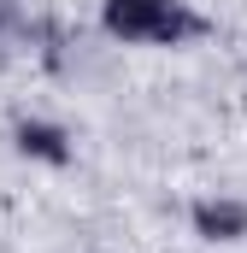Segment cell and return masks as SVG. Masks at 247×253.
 <instances>
[{
    "instance_id": "3",
    "label": "cell",
    "mask_w": 247,
    "mask_h": 253,
    "mask_svg": "<svg viewBox=\"0 0 247 253\" xmlns=\"http://www.w3.org/2000/svg\"><path fill=\"white\" fill-rule=\"evenodd\" d=\"M18 147L36 153V159H53V165L71 159V147H65V135H59L53 124H18Z\"/></svg>"
},
{
    "instance_id": "2",
    "label": "cell",
    "mask_w": 247,
    "mask_h": 253,
    "mask_svg": "<svg viewBox=\"0 0 247 253\" xmlns=\"http://www.w3.org/2000/svg\"><path fill=\"white\" fill-rule=\"evenodd\" d=\"M194 230L212 236V242H236V236H247V206H236V200H200L194 206Z\"/></svg>"
},
{
    "instance_id": "1",
    "label": "cell",
    "mask_w": 247,
    "mask_h": 253,
    "mask_svg": "<svg viewBox=\"0 0 247 253\" xmlns=\"http://www.w3.org/2000/svg\"><path fill=\"white\" fill-rule=\"evenodd\" d=\"M100 18H106V30L124 36V42H165V47L206 30V18L188 12L183 0H106Z\"/></svg>"
}]
</instances>
